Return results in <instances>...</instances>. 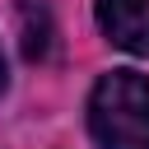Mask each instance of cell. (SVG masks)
Wrapping results in <instances>:
<instances>
[{"mask_svg":"<svg viewBox=\"0 0 149 149\" xmlns=\"http://www.w3.org/2000/svg\"><path fill=\"white\" fill-rule=\"evenodd\" d=\"M88 130L98 149H149V79L112 70L88 93Z\"/></svg>","mask_w":149,"mask_h":149,"instance_id":"obj_1","label":"cell"},{"mask_svg":"<svg viewBox=\"0 0 149 149\" xmlns=\"http://www.w3.org/2000/svg\"><path fill=\"white\" fill-rule=\"evenodd\" d=\"M47 51H51V23H47V9L37 14V23H33V9H23V56H28V61H47Z\"/></svg>","mask_w":149,"mask_h":149,"instance_id":"obj_3","label":"cell"},{"mask_svg":"<svg viewBox=\"0 0 149 149\" xmlns=\"http://www.w3.org/2000/svg\"><path fill=\"white\" fill-rule=\"evenodd\" d=\"M98 28L112 47L149 56V0H98Z\"/></svg>","mask_w":149,"mask_h":149,"instance_id":"obj_2","label":"cell"},{"mask_svg":"<svg viewBox=\"0 0 149 149\" xmlns=\"http://www.w3.org/2000/svg\"><path fill=\"white\" fill-rule=\"evenodd\" d=\"M5 79H9V74H5V51H0V88H5Z\"/></svg>","mask_w":149,"mask_h":149,"instance_id":"obj_4","label":"cell"}]
</instances>
